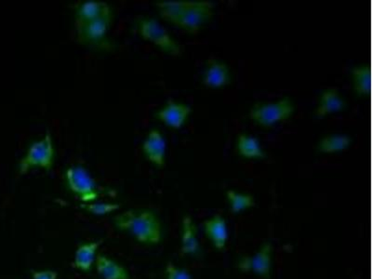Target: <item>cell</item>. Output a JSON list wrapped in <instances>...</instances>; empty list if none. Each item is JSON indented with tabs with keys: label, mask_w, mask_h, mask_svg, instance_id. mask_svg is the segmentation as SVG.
<instances>
[{
	"label": "cell",
	"mask_w": 372,
	"mask_h": 279,
	"mask_svg": "<svg viewBox=\"0 0 372 279\" xmlns=\"http://www.w3.org/2000/svg\"><path fill=\"white\" fill-rule=\"evenodd\" d=\"M271 254L270 243H265L260 249L258 254L253 257H245L239 262L238 267L242 271H253L260 277L270 278L271 272Z\"/></svg>",
	"instance_id": "cell-9"
},
{
	"label": "cell",
	"mask_w": 372,
	"mask_h": 279,
	"mask_svg": "<svg viewBox=\"0 0 372 279\" xmlns=\"http://www.w3.org/2000/svg\"><path fill=\"white\" fill-rule=\"evenodd\" d=\"M112 17L97 18L83 23H75L79 40L88 44L103 42L110 28Z\"/></svg>",
	"instance_id": "cell-7"
},
{
	"label": "cell",
	"mask_w": 372,
	"mask_h": 279,
	"mask_svg": "<svg viewBox=\"0 0 372 279\" xmlns=\"http://www.w3.org/2000/svg\"><path fill=\"white\" fill-rule=\"evenodd\" d=\"M166 141L158 130H151L143 144V152L152 164L164 167L166 162Z\"/></svg>",
	"instance_id": "cell-8"
},
{
	"label": "cell",
	"mask_w": 372,
	"mask_h": 279,
	"mask_svg": "<svg viewBox=\"0 0 372 279\" xmlns=\"http://www.w3.org/2000/svg\"><path fill=\"white\" fill-rule=\"evenodd\" d=\"M191 112L190 106L170 100L163 108L156 113V117L167 126L173 129H180L185 124Z\"/></svg>",
	"instance_id": "cell-10"
},
{
	"label": "cell",
	"mask_w": 372,
	"mask_h": 279,
	"mask_svg": "<svg viewBox=\"0 0 372 279\" xmlns=\"http://www.w3.org/2000/svg\"><path fill=\"white\" fill-rule=\"evenodd\" d=\"M204 227H205L207 236L209 237L215 247L219 249L226 247L227 239H228L226 220L221 215L214 216V218L205 222Z\"/></svg>",
	"instance_id": "cell-13"
},
{
	"label": "cell",
	"mask_w": 372,
	"mask_h": 279,
	"mask_svg": "<svg viewBox=\"0 0 372 279\" xmlns=\"http://www.w3.org/2000/svg\"><path fill=\"white\" fill-rule=\"evenodd\" d=\"M294 105L289 98L277 103H257L250 111V120L262 127H271L289 120L294 112Z\"/></svg>",
	"instance_id": "cell-4"
},
{
	"label": "cell",
	"mask_w": 372,
	"mask_h": 279,
	"mask_svg": "<svg viewBox=\"0 0 372 279\" xmlns=\"http://www.w3.org/2000/svg\"><path fill=\"white\" fill-rule=\"evenodd\" d=\"M114 224L144 244H158L161 240V222L150 210H127L115 216Z\"/></svg>",
	"instance_id": "cell-1"
},
{
	"label": "cell",
	"mask_w": 372,
	"mask_h": 279,
	"mask_svg": "<svg viewBox=\"0 0 372 279\" xmlns=\"http://www.w3.org/2000/svg\"><path fill=\"white\" fill-rule=\"evenodd\" d=\"M191 0H173V1H158L156 3L159 11V14L167 22L175 25L177 20L182 13L190 7Z\"/></svg>",
	"instance_id": "cell-17"
},
{
	"label": "cell",
	"mask_w": 372,
	"mask_h": 279,
	"mask_svg": "<svg viewBox=\"0 0 372 279\" xmlns=\"http://www.w3.org/2000/svg\"><path fill=\"white\" fill-rule=\"evenodd\" d=\"M32 279H57L58 273L52 270H44V271H35L31 270Z\"/></svg>",
	"instance_id": "cell-25"
},
{
	"label": "cell",
	"mask_w": 372,
	"mask_h": 279,
	"mask_svg": "<svg viewBox=\"0 0 372 279\" xmlns=\"http://www.w3.org/2000/svg\"><path fill=\"white\" fill-rule=\"evenodd\" d=\"M110 16L112 10L108 3L100 0H88L76 8L75 23H83L97 18Z\"/></svg>",
	"instance_id": "cell-11"
},
{
	"label": "cell",
	"mask_w": 372,
	"mask_h": 279,
	"mask_svg": "<svg viewBox=\"0 0 372 279\" xmlns=\"http://www.w3.org/2000/svg\"><path fill=\"white\" fill-rule=\"evenodd\" d=\"M120 205L117 203H85L81 207L93 215L103 216L117 212L120 209Z\"/></svg>",
	"instance_id": "cell-23"
},
{
	"label": "cell",
	"mask_w": 372,
	"mask_h": 279,
	"mask_svg": "<svg viewBox=\"0 0 372 279\" xmlns=\"http://www.w3.org/2000/svg\"><path fill=\"white\" fill-rule=\"evenodd\" d=\"M101 244H103V240L85 243V244L79 246L76 251L74 266L82 272L91 271L93 263H95L96 251H98Z\"/></svg>",
	"instance_id": "cell-14"
},
{
	"label": "cell",
	"mask_w": 372,
	"mask_h": 279,
	"mask_svg": "<svg viewBox=\"0 0 372 279\" xmlns=\"http://www.w3.org/2000/svg\"><path fill=\"white\" fill-rule=\"evenodd\" d=\"M231 81L229 68L224 62L209 59L203 76V84L209 88H221Z\"/></svg>",
	"instance_id": "cell-12"
},
{
	"label": "cell",
	"mask_w": 372,
	"mask_h": 279,
	"mask_svg": "<svg viewBox=\"0 0 372 279\" xmlns=\"http://www.w3.org/2000/svg\"><path fill=\"white\" fill-rule=\"evenodd\" d=\"M214 8V4L211 1H193L177 20L175 25L194 34L211 19Z\"/></svg>",
	"instance_id": "cell-6"
},
{
	"label": "cell",
	"mask_w": 372,
	"mask_h": 279,
	"mask_svg": "<svg viewBox=\"0 0 372 279\" xmlns=\"http://www.w3.org/2000/svg\"><path fill=\"white\" fill-rule=\"evenodd\" d=\"M95 266L97 273L103 279H129L127 270L120 263L109 259L105 255H97Z\"/></svg>",
	"instance_id": "cell-15"
},
{
	"label": "cell",
	"mask_w": 372,
	"mask_h": 279,
	"mask_svg": "<svg viewBox=\"0 0 372 279\" xmlns=\"http://www.w3.org/2000/svg\"><path fill=\"white\" fill-rule=\"evenodd\" d=\"M354 88L359 95H365L371 91V71L370 68L361 65L356 67L352 70Z\"/></svg>",
	"instance_id": "cell-21"
},
{
	"label": "cell",
	"mask_w": 372,
	"mask_h": 279,
	"mask_svg": "<svg viewBox=\"0 0 372 279\" xmlns=\"http://www.w3.org/2000/svg\"><path fill=\"white\" fill-rule=\"evenodd\" d=\"M227 198L231 202V210L234 213L240 212L241 210L249 209L255 205L252 195L238 194L235 191H227Z\"/></svg>",
	"instance_id": "cell-22"
},
{
	"label": "cell",
	"mask_w": 372,
	"mask_h": 279,
	"mask_svg": "<svg viewBox=\"0 0 372 279\" xmlns=\"http://www.w3.org/2000/svg\"><path fill=\"white\" fill-rule=\"evenodd\" d=\"M351 139L347 135H329L321 140L318 149L322 153H335L349 147Z\"/></svg>",
	"instance_id": "cell-20"
},
{
	"label": "cell",
	"mask_w": 372,
	"mask_h": 279,
	"mask_svg": "<svg viewBox=\"0 0 372 279\" xmlns=\"http://www.w3.org/2000/svg\"><path fill=\"white\" fill-rule=\"evenodd\" d=\"M344 108V102L336 89H330L321 94L320 103L315 115L318 118H323L330 113L338 112Z\"/></svg>",
	"instance_id": "cell-16"
},
{
	"label": "cell",
	"mask_w": 372,
	"mask_h": 279,
	"mask_svg": "<svg viewBox=\"0 0 372 279\" xmlns=\"http://www.w3.org/2000/svg\"><path fill=\"white\" fill-rule=\"evenodd\" d=\"M167 279H192L185 270L177 268L173 263H169L166 266Z\"/></svg>",
	"instance_id": "cell-24"
},
{
	"label": "cell",
	"mask_w": 372,
	"mask_h": 279,
	"mask_svg": "<svg viewBox=\"0 0 372 279\" xmlns=\"http://www.w3.org/2000/svg\"><path fill=\"white\" fill-rule=\"evenodd\" d=\"M55 151L51 132H47L40 141L35 142L29 147L25 156L20 161V174L28 173L31 169L42 168L51 170L54 163Z\"/></svg>",
	"instance_id": "cell-2"
},
{
	"label": "cell",
	"mask_w": 372,
	"mask_h": 279,
	"mask_svg": "<svg viewBox=\"0 0 372 279\" xmlns=\"http://www.w3.org/2000/svg\"><path fill=\"white\" fill-rule=\"evenodd\" d=\"M199 251V241L196 236V228L189 216L182 220V254H196Z\"/></svg>",
	"instance_id": "cell-18"
},
{
	"label": "cell",
	"mask_w": 372,
	"mask_h": 279,
	"mask_svg": "<svg viewBox=\"0 0 372 279\" xmlns=\"http://www.w3.org/2000/svg\"><path fill=\"white\" fill-rule=\"evenodd\" d=\"M68 188L84 203L95 201L99 197L96 182L84 167L74 165L66 171Z\"/></svg>",
	"instance_id": "cell-5"
},
{
	"label": "cell",
	"mask_w": 372,
	"mask_h": 279,
	"mask_svg": "<svg viewBox=\"0 0 372 279\" xmlns=\"http://www.w3.org/2000/svg\"><path fill=\"white\" fill-rule=\"evenodd\" d=\"M237 148L239 155L252 159V157H264L265 154L260 147L258 140L252 136L241 135L238 136Z\"/></svg>",
	"instance_id": "cell-19"
},
{
	"label": "cell",
	"mask_w": 372,
	"mask_h": 279,
	"mask_svg": "<svg viewBox=\"0 0 372 279\" xmlns=\"http://www.w3.org/2000/svg\"><path fill=\"white\" fill-rule=\"evenodd\" d=\"M138 31L144 40L149 41L161 47L163 52L171 55H181L182 47L159 23L158 20L151 17H144L139 21Z\"/></svg>",
	"instance_id": "cell-3"
}]
</instances>
